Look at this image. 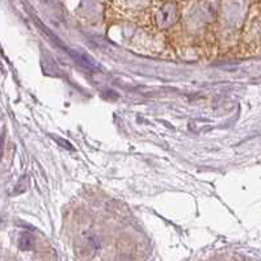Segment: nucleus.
<instances>
[{
	"label": "nucleus",
	"instance_id": "f257e3e1",
	"mask_svg": "<svg viewBox=\"0 0 261 261\" xmlns=\"http://www.w3.org/2000/svg\"><path fill=\"white\" fill-rule=\"evenodd\" d=\"M178 19V8L176 3L173 2H168L164 6H162L158 10L156 15H155V21L159 25L160 28H169L172 27Z\"/></svg>",
	"mask_w": 261,
	"mask_h": 261
},
{
	"label": "nucleus",
	"instance_id": "f03ea898",
	"mask_svg": "<svg viewBox=\"0 0 261 261\" xmlns=\"http://www.w3.org/2000/svg\"><path fill=\"white\" fill-rule=\"evenodd\" d=\"M19 243L20 248L21 249H31L32 246H33V239H32V237L29 233H24V235H21V238H20Z\"/></svg>",
	"mask_w": 261,
	"mask_h": 261
}]
</instances>
